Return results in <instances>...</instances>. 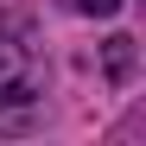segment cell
Masks as SVG:
<instances>
[{"instance_id":"6da1fadb","label":"cell","mask_w":146,"mask_h":146,"mask_svg":"<svg viewBox=\"0 0 146 146\" xmlns=\"http://www.w3.org/2000/svg\"><path fill=\"white\" fill-rule=\"evenodd\" d=\"M7 102H38V57H32V44L26 38H7L0 32V108Z\"/></svg>"},{"instance_id":"3957f363","label":"cell","mask_w":146,"mask_h":146,"mask_svg":"<svg viewBox=\"0 0 146 146\" xmlns=\"http://www.w3.org/2000/svg\"><path fill=\"white\" fill-rule=\"evenodd\" d=\"M76 7L95 13V19H114V13H121V0H76Z\"/></svg>"},{"instance_id":"7a4b0ae2","label":"cell","mask_w":146,"mask_h":146,"mask_svg":"<svg viewBox=\"0 0 146 146\" xmlns=\"http://www.w3.org/2000/svg\"><path fill=\"white\" fill-rule=\"evenodd\" d=\"M108 64H114V76H127V64H133V38H108Z\"/></svg>"}]
</instances>
